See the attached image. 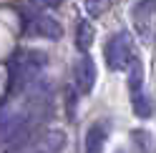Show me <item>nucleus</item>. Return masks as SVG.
<instances>
[{"instance_id": "f8f14e48", "label": "nucleus", "mask_w": 156, "mask_h": 153, "mask_svg": "<svg viewBox=\"0 0 156 153\" xmlns=\"http://www.w3.org/2000/svg\"><path fill=\"white\" fill-rule=\"evenodd\" d=\"M30 5L43 8V10H53V8H58V5H61V0H30Z\"/></svg>"}, {"instance_id": "f257e3e1", "label": "nucleus", "mask_w": 156, "mask_h": 153, "mask_svg": "<svg viewBox=\"0 0 156 153\" xmlns=\"http://www.w3.org/2000/svg\"><path fill=\"white\" fill-rule=\"evenodd\" d=\"M48 65V55L43 50H18L8 60V93H20L33 80H38L41 70Z\"/></svg>"}, {"instance_id": "39448f33", "label": "nucleus", "mask_w": 156, "mask_h": 153, "mask_svg": "<svg viewBox=\"0 0 156 153\" xmlns=\"http://www.w3.org/2000/svg\"><path fill=\"white\" fill-rule=\"evenodd\" d=\"M96 83V65L88 55H83L81 60L76 63V85L81 93H91Z\"/></svg>"}, {"instance_id": "f03ea898", "label": "nucleus", "mask_w": 156, "mask_h": 153, "mask_svg": "<svg viewBox=\"0 0 156 153\" xmlns=\"http://www.w3.org/2000/svg\"><path fill=\"white\" fill-rule=\"evenodd\" d=\"M133 58H136V53H133V43H131L129 33H116L108 38V43H106V63H108L111 70H126Z\"/></svg>"}, {"instance_id": "9b49d317", "label": "nucleus", "mask_w": 156, "mask_h": 153, "mask_svg": "<svg viewBox=\"0 0 156 153\" xmlns=\"http://www.w3.org/2000/svg\"><path fill=\"white\" fill-rule=\"evenodd\" d=\"M111 8V0H86V10L91 18H101Z\"/></svg>"}, {"instance_id": "ddd939ff", "label": "nucleus", "mask_w": 156, "mask_h": 153, "mask_svg": "<svg viewBox=\"0 0 156 153\" xmlns=\"http://www.w3.org/2000/svg\"><path fill=\"white\" fill-rule=\"evenodd\" d=\"M119 153H121V151H119Z\"/></svg>"}, {"instance_id": "1a4fd4ad", "label": "nucleus", "mask_w": 156, "mask_h": 153, "mask_svg": "<svg viewBox=\"0 0 156 153\" xmlns=\"http://www.w3.org/2000/svg\"><path fill=\"white\" fill-rule=\"evenodd\" d=\"M131 103H133V113H136L139 118H151V103L146 100L144 90L131 93Z\"/></svg>"}, {"instance_id": "6e6552de", "label": "nucleus", "mask_w": 156, "mask_h": 153, "mask_svg": "<svg viewBox=\"0 0 156 153\" xmlns=\"http://www.w3.org/2000/svg\"><path fill=\"white\" fill-rule=\"evenodd\" d=\"M91 43H93V25L88 20H81L76 25V48L86 53L91 48Z\"/></svg>"}, {"instance_id": "0eeeda50", "label": "nucleus", "mask_w": 156, "mask_h": 153, "mask_svg": "<svg viewBox=\"0 0 156 153\" xmlns=\"http://www.w3.org/2000/svg\"><path fill=\"white\" fill-rule=\"evenodd\" d=\"M131 143H133L136 153H154V136L144 128L131 131Z\"/></svg>"}, {"instance_id": "7ed1b4c3", "label": "nucleus", "mask_w": 156, "mask_h": 153, "mask_svg": "<svg viewBox=\"0 0 156 153\" xmlns=\"http://www.w3.org/2000/svg\"><path fill=\"white\" fill-rule=\"evenodd\" d=\"M133 28L144 43H149L156 30V0H139L133 5Z\"/></svg>"}, {"instance_id": "423d86ee", "label": "nucleus", "mask_w": 156, "mask_h": 153, "mask_svg": "<svg viewBox=\"0 0 156 153\" xmlns=\"http://www.w3.org/2000/svg\"><path fill=\"white\" fill-rule=\"evenodd\" d=\"M106 138H108L106 123H93L88 133H86V153H103Z\"/></svg>"}, {"instance_id": "9d476101", "label": "nucleus", "mask_w": 156, "mask_h": 153, "mask_svg": "<svg viewBox=\"0 0 156 153\" xmlns=\"http://www.w3.org/2000/svg\"><path fill=\"white\" fill-rule=\"evenodd\" d=\"M141 80H144L141 60H139V58H133V60H131V65H129V88H131V93L141 90Z\"/></svg>"}, {"instance_id": "20e7f679", "label": "nucleus", "mask_w": 156, "mask_h": 153, "mask_svg": "<svg viewBox=\"0 0 156 153\" xmlns=\"http://www.w3.org/2000/svg\"><path fill=\"white\" fill-rule=\"evenodd\" d=\"M25 33L33 35V38H45V40H58V38L63 35V28L58 20L48 15H35L30 18V23L25 25Z\"/></svg>"}]
</instances>
